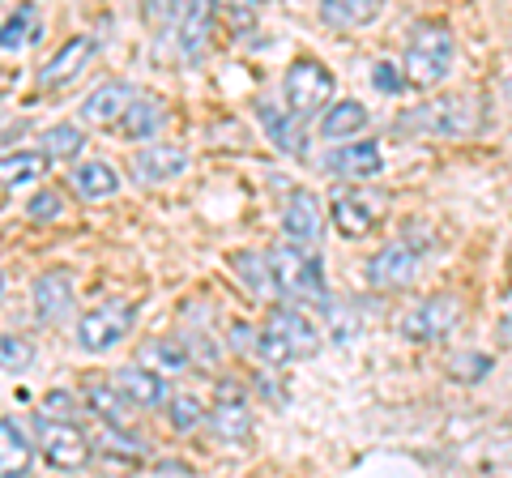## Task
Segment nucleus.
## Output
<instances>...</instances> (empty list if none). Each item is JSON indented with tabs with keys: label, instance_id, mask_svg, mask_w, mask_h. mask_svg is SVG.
I'll use <instances>...</instances> for the list:
<instances>
[{
	"label": "nucleus",
	"instance_id": "17",
	"mask_svg": "<svg viewBox=\"0 0 512 478\" xmlns=\"http://www.w3.org/2000/svg\"><path fill=\"white\" fill-rule=\"evenodd\" d=\"M205 423H210V432H214L218 440H231V444H239V440L252 436V410H248V402H244V397H239L235 389L218 393V406L205 414Z\"/></svg>",
	"mask_w": 512,
	"mask_h": 478
},
{
	"label": "nucleus",
	"instance_id": "31",
	"mask_svg": "<svg viewBox=\"0 0 512 478\" xmlns=\"http://www.w3.org/2000/svg\"><path fill=\"white\" fill-rule=\"evenodd\" d=\"M35 363V346L22 333H0V368L5 372H26Z\"/></svg>",
	"mask_w": 512,
	"mask_h": 478
},
{
	"label": "nucleus",
	"instance_id": "34",
	"mask_svg": "<svg viewBox=\"0 0 512 478\" xmlns=\"http://www.w3.org/2000/svg\"><path fill=\"white\" fill-rule=\"evenodd\" d=\"M372 86H376L380 94H402L410 82H406L402 65H393V60H380V65L372 69Z\"/></svg>",
	"mask_w": 512,
	"mask_h": 478
},
{
	"label": "nucleus",
	"instance_id": "5",
	"mask_svg": "<svg viewBox=\"0 0 512 478\" xmlns=\"http://www.w3.org/2000/svg\"><path fill=\"white\" fill-rule=\"evenodd\" d=\"M137 325V304L133 299H107V304L82 312L77 321V346L90 350V355H103V350L120 346Z\"/></svg>",
	"mask_w": 512,
	"mask_h": 478
},
{
	"label": "nucleus",
	"instance_id": "30",
	"mask_svg": "<svg viewBox=\"0 0 512 478\" xmlns=\"http://www.w3.org/2000/svg\"><path fill=\"white\" fill-rule=\"evenodd\" d=\"M265 129H269V137L278 141V150H286V154H303L308 150V141H303V133H299V124L291 120V116H278L274 107H265Z\"/></svg>",
	"mask_w": 512,
	"mask_h": 478
},
{
	"label": "nucleus",
	"instance_id": "8",
	"mask_svg": "<svg viewBox=\"0 0 512 478\" xmlns=\"http://www.w3.org/2000/svg\"><path fill=\"white\" fill-rule=\"evenodd\" d=\"M35 436H39L43 461L52 470H82L90 461V440L77 423H56V419H47V414H39Z\"/></svg>",
	"mask_w": 512,
	"mask_h": 478
},
{
	"label": "nucleus",
	"instance_id": "25",
	"mask_svg": "<svg viewBox=\"0 0 512 478\" xmlns=\"http://www.w3.org/2000/svg\"><path fill=\"white\" fill-rule=\"evenodd\" d=\"M43 171H47L43 150H13V154H0V188L35 184Z\"/></svg>",
	"mask_w": 512,
	"mask_h": 478
},
{
	"label": "nucleus",
	"instance_id": "2",
	"mask_svg": "<svg viewBox=\"0 0 512 478\" xmlns=\"http://www.w3.org/2000/svg\"><path fill=\"white\" fill-rule=\"evenodd\" d=\"M453 52H457V39H453V26L444 18L419 22L406 39V60H402L406 82L410 86H436L440 77L453 69Z\"/></svg>",
	"mask_w": 512,
	"mask_h": 478
},
{
	"label": "nucleus",
	"instance_id": "9",
	"mask_svg": "<svg viewBox=\"0 0 512 478\" xmlns=\"http://www.w3.org/2000/svg\"><path fill=\"white\" fill-rule=\"evenodd\" d=\"M419 265H423V248L397 239V244H384L376 257L367 261V282H372L376 291H406V286L419 278Z\"/></svg>",
	"mask_w": 512,
	"mask_h": 478
},
{
	"label": "nucleus",
	"instance_id": "21",
	"mask_svg": "<svg viewBox=\"0 0 512 478\" xmlns=\"http://www.w3.org/2000/svg\"><path fill=\"white\" fill-rule=\"evenodd\" d=\"M167 120H171V111L158 99H133V103H128V111L120 116V133L128 141H150V146H154V137L167 129Z\"/></svg>",
	"mask_w": 512,
	"mask_h": 478
},
{
	"label": "nucleus",
	"instance_id": "20",
	"mask_svg": "<svg viewBox=\"0 0 512 478\" xmlns=\"http://www.w3.org/2000/svg\"><path fill=\"white\" fill-rule=\"evenodd\" d=\"M69 188L82 201H103L111 193H120V171L103 163V158H90V163H77L69 171Z\"/></svg>",
	"mask_w": 512,
	"mask_h": 478
},
{
	"label": "nucleus",
	"instance_id": "3",
	"mask_svg": "<svg viewBox=\"0 0 512 478\" xmlns=\"http://www.w3.org/2000/svg\"><path fill=\"white\" fill-rule=\"evenodd\" d=\"M269 269H274V286L282 295L299 299V304H325V269H320L316 252H303L295 244H278L265 252Z\"/></svg>",
	"mask_w": 512,
	"mask_h": 478
},
{
	"label": "nucleus",
	"instance_id": "22",
	"mask_svg": "<svg viewBox=\"0 0 512 478\" xmlns=\"http://www.w3.org/2000/svg\"><path fill=\"white\" fill-rule=\"evenodd\" d=\"M128 103H133V86L107 82V86H99V90L86 94L82 120H86V124H120V116L128 111Z\"/></svg>",
	"mask_w": 512,
	"mask_h": 478
},
{
	"label": "nucleus",
	"instance_id": "35",
	"mask_svg": "<svg viewBox=\"0 0 512 478\" xmlns=\"http://www.w3.org/2000/svg\"><path fill=\"white\" fill-rule=\"evenodd\" d=\"M150 355L163 359L167 368H188V363H192V350H180L175 342H150Z\"/></svg>",
	"mask_w": 512,
	"mask_h": 478
},
{
	"label": "nucleus",
	"instance_id": "29",
	"mask_svg": "<svg viewBox=\"0 0 512 478\" xmlns=\"http://www.w3.org/2000/svg\"><path fill=\"white\" fill-rule=\"evenodd\" d=\"M86 150V133L77 124H52L43 133V158L47 163H60V158H77Z\"/></svg>",
	"mask_w": 512,
	"mask_h": 478
},
{
	"label": "nucleus",
	"instance_id": "1",
	"mask_svg": "<svg viewBox=\"0 0 512 478\" xmlns=\"http://www.w3.org/2000/svg\"><path fill=\"white\" fill-rule=\"evenodd\" d=\"M320 350V333L303 312L295 308H274L265 316L261 333H256V355L274 368H286V363H303Z\"/></svg>",
	"mask_w": 512,
	"mask_h": 478
},
{
	"label": "nucleus",
	"instance_id": "37",
	"mask_svg": "<svg viewBox=\"0 0 512 478\" xmlns=\"http://www.w3.org/2000/svg\"><path fill=\"white\" fill-rule=\"evenodd\" d=\"M0 295H5V274H0Z\"/></svg>",
	"mask_w": 512,
	"mask_h": 478
},
{
	"label": "nucleus",
	"instance_id": "4",
	"mask_svg": "<svg viewBox=\"0 0 512 478\" xmlns=\"http://www.w3.org/2000/svg\"><path fill=\"white\" fill-rule=\"evenodd\" d=\"M282 94H286V107L295 111V120H308L316 111H325L333 99V73L325 60L316 56H299L291 60V69L282 77Z\"/></svg>",
	"mask_w": 512,
	"mask_h": 478
},
{
	"label": "nucleus",
	"instance_id": "7",
	"mask_svg": "<svg viewBox=\"0 0 512 478\" xmlns=\"http://www.w3.org/2000/svg\"><path fill=\"white\" fill-rule=\"evenodd\" d=\"M461 316H466V304H461V295L440 291V295H427L414 312H406L402 333H406L410 342H444L448 333L461 325Z\"/></svg>",
	"mask_w": 512,
	"mask_h": 478
},
{
	"label": "nucleus",
	"instance_id": "14",
	"mask_svg": "<svg viewBox=\"0 0 512 478\" xmlns=\"http://www.w3.org/2000/svg\"><path fill=\"white\" fill-rule=\"evenodd\" d=\"M30 299H35V316L43 325H56L73 312V274L69 269H43L30 286Z\"/></svg>",
	"mask_w": 512,
	"mask_h": 478
},
{
	"label": "nucleus",
	"instance_id": "10",
	"mask_svg": "<svg viewBox=\"0 0 512 478\" xmlns=\"http://www.w3.org/2000/svg\"><path fill=\"white\" fill-rule=\"evenodd\" d=\"M94 56H99V39H94V35H73V39H64L56 52L43 60V69H39V90H60V86L77 82V77L90 69Z\"/></svg>",
	"mask_w": 512,
	"mask_h": 478
},
{
	"label": "nucleus",
	"instance_id": "13",
	"mask_svg": "<svg viewBox=\"0 0 512 478\" xmlns=\"http://www.w3.org/2000/svg\"><path fill=\"white\" fill-rule=\"evenodd\" d=\"M111 385L128 397V406H141V410H158V406L171 402L167 376L158 368H141V363H128V368H120L116 376H111Z\"/></svg>",
	"mask_w": 512,
	"mask_h": 478
},
{
	"label": "nucleus",
	"instance_id": "24",
	"mask_svg": "<svg viewBox=\"0 0 512 478\" xmlns=\"http://www.w3.org/2000/svg\"><path fill=\"white\" fill-rule=\"evenodd\" d=\"M367 129V107L355 103V99H342L325 111V120H320V133L329 141H346V137H359Z\"/></svg>",
	"mask_w": 512,
	"mask_h": 478
},
{
	"label": "nucleus",
	"instance_id": "23",
	"mask_svg": "<svg viewBox=\"0 0 512 478\" xmlns=\"http://www.w3.org/2000/svg\"><path fill=\"white\" fill-rule=\"evenodd\" d=\"M175 22H180V52L197 56V52H205V39H210V30H214V5H188L175 13Z\"/></svg>",
	"mask_w": 512,
	"mask_h": 478
},
{
	"label": "nucleus",
	"instance_id": "33",
	"mask_svg": "<svg viewBox=\"0 0 512 478\" xmlns=\"http://www.w3.org/2000/svg\"><path fill=\"white\" fill-rule=\"evenodd\" d=\"M26 214L35 218V222H56V218L64 214V197H60V188H39V193L26 201Z\"/></svg>",
	"mask_w": 512,
	"mask_h": 478
},
{
	"label": "nucleus",
	"instance_id": "18",
	"mask_svg": "<svg viewBox=\"0 0 512 478\" xmlns=\"http://www.w3.org/2000/svg\"><path fill=\"white\" fill-rule=\"evenodd\" d=\"M82 402L90 406V414H99V419L107 427H128V419H133V406H128V397L111 385V380L103 376H90L82 385Z\"/></svg>",
	"mask_w": 512,
	"mask_h": 478
},
{
	"label": "nucleus",
	"instance_id": "19",
	"mask_svg": "<svg viewBox=\"0 0 512 478\" xmlns=\"http://www.w3.org/2000/svg\"><path fill=\"white\" fill-rule=\"evenodd\" d=\"M35 461V444L18 419H0V478H26Z\"/></svg>",
	"mask_w": 512,
	"mask_h": 478
},
{
	"label": "nucleus",
	"instance_id": "11",
	"mask_svg": "<svg viewBox=\"0 0 512 478\" xmlns=\"http://www.w3.org/2000/svg\"><path fill=\"white\" fill-rule=\"evenodd\" d=\"M329 218H333V227H338L346 239H359V235H367L384 218V197L380 193H359V188H346V193L333 197Z\"/></svg>",
	"mask_w": 512,
	"mask_h": 478
},
{
	"label": "nucleus",
	"instance_id": "28",
	"mask_svg": "<svg viewBox=\"0 0 512 478\" xmlns=\"http://www.w3.org/2000/svg\"><path fill=\"white\" fill-rule=\"evenodd\" d=\"M231 269L239 278H244V286L252 295H274V269H269V257L265 252H235L231 257Z\"/></svg>",
	"mask_w": 512,
	"mask_h": 478
},
{
	"label": "nucleus",
	"instance_id": "16",
	"mask_svg": "<svg viewBox=\"0 0 512 478\" xmlns=\"http://www.w3.org/2000/svg\"><path fill=\"white\" fill-rule=\"evenodd\" d=\"M282 231L291 235V244L312 252L316 235H320V197L312 193V188H295L291 197H286L282 205Z\"/></svg>",
	"mask_w": 512,
	"mask_h": 478
},
{
	"label": "nucleus",
	"instance_id": "36",
	"mask_svg": "<svg viewBox=\"0 0 512 478\" xmlns=\"http://www.w3.org/2000/svg\"><path fill=\"white\" fill-rule=\"evenodd\" d=\"M504 333L512 338V299H508V308H504Z\"/></svg>",
	"mask_w": 512,
	"mask_h": 478
},
{
	"label": "nucleus",
	"instance_id": "15",
	"mask_svg": "<svg viewBox=\"0 0 512 478\" xmlns=\"http://www.w3.org/2000/svg\"><path fill=\"white\" fill-rule=\"evenodd\" d=\"M188 167V150L184 146H167V141H154V146H141L133 154V180L137 184H167L175 175H184Z\"/></svg>",
	"mask_w": 512,
	"mask_h": 478
},
{
	"label": "nucleus",
	"instance_id": "26",
	"mask_svg": "<svg viewBox=\"0 0 512 478\" xmlns=\"http://www.w3.org/2000/svg\"><path fill=\"white\" fill-rule=\"evenodd\" d=\"M380 18V0H325L320 5V22L325 26H367V22H376Z\"/></svg>",
	"mask_w": 512,
	"mask_h": 478
},
{
	"label": "nucleus",
	"instance_id": "6",
	"mask_svg": "<svg viewBox=\"0 0 512 478\" xmlns=\"http://www.w3.org/2000/svg\"><path fill=\"white\" fill-rule=\"evenodd\" d=\"M406 124L431 133V137H470L478 129V107L466 94H440V99L423 103L419 111H410Z\"/></svg>",
	"mask_w": 512,
	"mask_h": 478
},
{
	"label": "nucleus",
	"instance_id": "12",
	"mask_svg": "<svg viewBox=\"0 0 512 478\" xmlns=\"http://www.w3.org/2000/svg\"><path fill=\"white\" fill-rule=\"evenodd\" d=\"M380 167H384V154H380L376 141H346V146L325 154V171L333 175V180L367 184V180L380 175Z\"/></svg>",
	"mask_w": 512,
	"mask_h": 478
},
{
	"label": "nucleus",
	"instance_id": "27",
	"mask_svg": "<svg viewBox=\"0 0 512 478\" xmlns=\"http://www.w3.org/2000/svg\"><path fill=\"white\" fill-rule=\"evenodd\" d=\"M39 35V13L30 5H5L0 9V47H22Z\"/></svg>",
	"mask_w": 512,
	"mask_h": 478
},
{
	"label": "nucleus",
	"instance_id": "32",
	"mask_svg": "<svg viewBox=\"0 0 512 478\" xmlns=\"http://www.w3.org/2000/svg\"><path fill=\"white\" fill-rule=\"evenodd\" d=\"M167 410H171V427H175V432H197V427L205 423V406H201L192 393L171 397Z\"/></svg>",
	"mask_w": 512,
	"mask_h": 478
}]
</instances>
